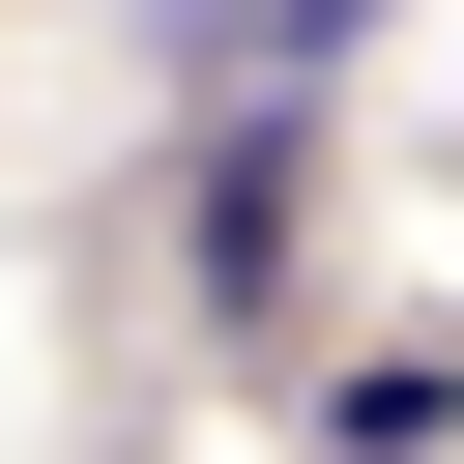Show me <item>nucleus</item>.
I'll return each instance as SVG.
<instances>
[{"label":"nucleus","mask_w":464,"mask_h":464,"mask_svg":"<svg viewBox=\"0 0 464 464\" xmlns=\"http://www.w3.org/2000/svg\"><path fill=\"white\" fill-rule=\"evenodd\" d=\"M290 174H319V145H290V116H232V145H203V203H174V261H203L232 319L290 290Z\"/></svg>","instance_id":"obj_1"},{"label":"nucleus","mask_w":464,"mask_h":464,"mask_svg":"<svg viewBox=\"0 0 464 464\" xmlns=\"http://www.w3.org/2000/svg\"><path fill=\"white\" fill-rule=\"evenodd\" d=\"M319 435H348V464H435V435H464V348H377V377H319Z\"/></svg>","instance_id":"obj_2"}]
</instances>
